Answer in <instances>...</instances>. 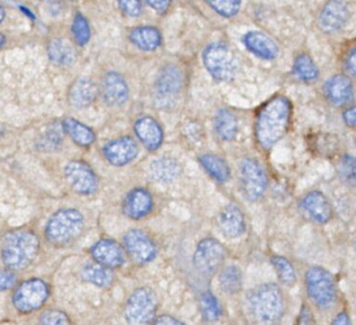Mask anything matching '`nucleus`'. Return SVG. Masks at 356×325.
<instances>
[{
	"mask_svg": "<svg viewBox=\"0 0 356 325\" xmlns=\"http://www.w3.org/2000/svg\"><path fill=\"white\" fill-rule=\"evenodd\" d=\"M291 103L283 95L273 97L258 112L255 135L258 145L264 150L274 147L289 130L291 118Z\"/></svg>",
	"mask_w": 356,
	"mask_h": 325,
	"instance_id": "nucleus-1",
	"label": "nucleus"
},
{
	"mask_svg": "<svg viewBox=\"0 0 356 325\" xmlns=\"http://www.w3.org/2000/svg\"><path fill=\"white\" fill-rule=\"evenodd\" d=\"M40 243L33 231L18 229L3 237L0 255L9 270L22 271L30 267L39 253Z\"/></svg>",
	"mask_w": 356,
	"mask_h": 325,
	"instance_id": "nucleus-2",
	"label": "nucleus"
},
{
	"mask_svg": "<svg viewBox=\"0 0 356 325\" xmlns=\"http://www.w3.org/2000/svg\"><path fill=\"white\" fill-rule=\"evenodd\" d=\"M248 310L258 325H275L285 312L284 295L275 283L258 285L247 298Z\"/></svg>",
	"mask_w": 356,
	"mask_h": 325,
	"instance_id": "nucleus-3",
	"label": "nucleus"
},
{
	"mask_svg": "<svg viewBox=\"0 0 356 325\" xmlns=\"http://www.w3.org/2000/svg\"><path fill=\"white\" fill-rule=\"evenodd\" d=\"M84 216L74 208L58 210L47 221L45 237L55 246H66L76 241L84 230Z\"/></svg>",
	"mask_w": 356,
	"mask_h": 325,
	"instance_id": "nucleus-4",
	"label": "nucleus"
},
{
	"mask_svg": "<svg viewBox=\"0 0 356 325\" xmlns=\"http://www.w3.org/2000/svg\"><path fill=\"white\" fill-rule=\"evenodd\" d=\"M203 64L212 78L220 82H229L237 72V61L228 45L213 42L203 51Z\"/></svg>",
	"mask_w": 356,
	"mask_h": 325,
	"instance_id": "nucleus-5",
	"label": "nucleus"
},
{
	"mask_svg": "<svg viewBox=\"0 0 356 325\" xmlns=\"http://www.w3.org/2000/svg\"><path fill=\"white\" fill-rule=\"evenodd\" d=\"M49 297V285L43 279L30 278L16 287L12 302L17 312L31 314L40 310Z\"/></svg>",
	"mask_w": 356,
	"mask_h": 325,
	"instance_id": "nucleus-6",
	"label": "nucleus"
},
{
	"mask_svg": "<svg viewBox=\"0 0 356 325\" xmlns=\"http://www.w3.org/2000/svg\"><path fill=\"white\" fill-rule=\"evenodd\" d=\"M239 182L245 199L257 201L264 197L268 189V175L258 160L247 158L239 168Z\"/></svg>",
	"mask_w": 356,
	"mask_h": 325,
	"instance_id": "nucleus-7",
	"label": "nucleus"
},
{
	"mask_svg": "<svg viewBox=\"0 0 356 325\" xmlns=\"http://www.w3.org/2000/svg\"><path fill=\"white\" fill-rule=\"evenodd\" d=\"M157 310V299L149 287H139L133 292L126 306L129 325H149Z\"/></svg>",
	"mask_w": 356,
	"mask_h": 325,
	"instance_id": "nucleus-8",
	"label": "nucleus"
},
{
	"mask_svg": "<svg viewBox=\"0 0 356 325\" xmlns=\"http://www.w3.org/2000/svg\"><path fill=\"white\" fill-rule=\"evenodd\" d=\"M305 281L308 295L318 308H329L334 302L337 289L334 279L328 271L321 267L310 268L306 273Z\"/></svg>",
	"mask_w": 356,
	"mask_h": 325,
	"instance_id": "nucleus-9",
	"label": "nucleus"
},
{
	"mask_svg": "<svg viewBox=\"0 0 356 325\" xmlns=\"http://www.w3.org/2000/svg\"><path fill=\"white\" fill-rule=\"evenodd\" d=\"M184 83V77L176 65H168L160 70L154 87V95L157 105L170 108L180 95Z\"/></svg>",
	"mask_w": 356,
	"mask_h": 325,
	"instance_id": "nucleus-10",
	"label": "nucleus"
},
{
	"mask_svg": "<svg viewBox=\"0 0 356 325\" xmlns=\"http://www.w3.org/2000/svg\"><path fill=\"white\" fill-rule=\"evenodd\" d=\"M226 256L224 246L218 239L207 237L202 239L193 255V264L202 274L213 275L222 267Z\"/></svg>",
	"mask_w": 356,
	"mask_h": 325,
	"instance_id": "nucleus-11",
	"label": "nucleus"
},
{
	"mask_svg": "<svg viewBox=\"0 0 356 325\" xmlns=\"http://www.w3.org/2000/svg\"><path fill=\"white\" fill-rule=\"evenodd\" d=\"M64 176L72 191L83 196H91L99 189V179L92 168L81 160H72L64 168Z\"/></svg>",
	"mask_w": 356,
	"mask_h": 325,
	"instance_id": "nucleus-12",
	"label": "nucleus"
},
{
	"mask_svg": "<svg viewBox=\"0 0 356 325\" xmlns=\"http://www.w3.org/2000/svg\"><path fill=\"white\" fill-rule=\"evenodd\" d=\"M124 245L127 253L135 264H149L157 254L153 239L139 229H132L124 235Z\"/></svg>",
	"mask_w": 356,
	"mask_h": 325,
	"instance_id": "nucleus-13",
	"label": "nucleus"
},
{
	"mask_svg": "<svg viewBox=\"0 0 356 325\" xmlns=\"http://www.w3.org/2000/svg\"><path fill=\"white\" fill-rule=\"evenodd\" d=\"M103 154L112 166H124L138 156V145L132 137H120L108 143L104 147Z\"/></svg>",
	"mask_w": 356,
	"mask_h": 325,
	"instance_id": "nucleus-14",
	"label": "nucleus"
},
{
	"mask_svg": "<svg viewBox=\"0 0 356 325\" xmlns=\"http://www.w3.org/2000/svg\"><path fill=\"white\" fill-rule=\"evenodd\" d=\"M101 93L107 105L118 107L128 101L129 86L122 74L109 72L102 80Z\"/></svg>",
	"mask_w": 356,
	"mask_h": 325,
	"instance_id": "nucleus-15",
	"label": "nucleus"
},
{
	"mask_svg": "<svg viewBox=\"0 0 356 325\" xmlns=\"http://www.w3.org/2000/svg\"><path fill=\"white\" fill-rule=\"evenodd\" d=\"M91 255L95 262L106 268H120L124 262V249L114 239H103L91 248Z\"/></svg>",
	"mask_w": 356,
	"mask_h": 325,
	"instance_id": "nucleus-16",
	"label": "nucleus"
},
{
	"mask_svg": "<svg viewBox=\"0 0 356 325\" xmlns=\"http://www.w3.org/2000/svg\"><path fill=\"white\" fill-rule=\"evenodd\" d=\"M218 226L228 239L241 237L245 231V221L241 208L233 203L222 207L218 216Z\"/></svg>",
	"mask_w": 356,
	"mask_h": 325,
	"instance_id": "nucleus-17",
	"label": "nucleus"
},
{
	"mask_svg": "<svg viewBox=\"0 0 356 325\" xmlns=\"http://www.w3.org/2000/svg\"><path fill=\"white\" fill-rule=\"evenodd\" d=\"M154 201L151 193L143 187L133 189L122 204L124 214L132 220L145 218L153 209Z\"/></svg>",
	"mask_w": 356,
	"mask_h": 325,
	"instance_id": "nucleus-18",
	"label": "nucleus"
},
{
	"mask_svg": "<svg viewBox=\"0 0 356 325\" xmlns=\"http://www.w3.org/2000/svg\"><path fill=\"white\" fill-rule=\"evenodd\" d=\"M134 131L139 141L149 151H157L163 143V130L159 122L151 116H143L136 120Z\"/></svg>",
	"mask_w": 356,
	"mask_h": 325,
	"instance_id": "nucleus-19",
	"label": "nucleus"
},
{
	"mask_svg": "<svg viewBox=\"0 0 356 325\" xmlns=\"http://www.w3.org/2000/svg\"><path fill=\"white\" fill-rule=\"evenodd\" d=\"M243 45L256 57L264 60L276 59L279 54L277 43L270 37L257 31L247 33L243 38Z\"/></svg>",
	"mask_w": 356,
	"mask_h": 325,
	"instance_id": "nucleus-20",
	"label": "nucleus"
},
{
	"mask_svg": "<svg viewBox=\"0 0 356 325\" xmlns=\"http://www.w3.org/2000/svg\"><path fill=\"white\" fill-rule=\"evenodd\" d=\"M349 10L341 1H331L323 9L318 24L323 31L334 33L341 30L349 19Z\"/></svg>",
	"mask_w": 356,
	"mask_h": 325,
	"instance_id": "nucleus-21",
	"label": "nucleus"
},
{
	"mask_svg": "<svg viewBox=\"0 0 356 325\" xmlns=\"http://www.w3.org/2000/svg\"><path fill=\"white\" fill-rule=\"evenodd\" d=\"M324 87L329 101L337 107L347 105L353 99L354 91L351 81L343 74H337L329 79Z\"/></svg>",
	"mask_w": 356,
	"mask_h": 325,
	"instance_id": "nucleus-22",
	"label": "nucleus"
},
{
	"mask_svg": "<svg viewBox=\"0 0 356 325\" xmlns=\"http://www.w3.org/2000/svg\"><path fill=\"white\" fill-rule=\"evenodd\" d=\"M304 210L314 219L316 222H328L332 216V207L327 198L320 191L308 193L302 202Z\"/></svg>",
	"mask_w": 356,
	"mask_h": 325,
	"instance_id": "nucleus-23",
	"label": "nucleus"
},
{
	"mask_svg": "<svg viewBox=\"0 0 356 325\" xmlns=\"http://www.w3.org/2000/svg\"><path fill=\"white\" fill-rule=\"evenodd\" d=\"M152 178L161 184L174 182L181 174V166L174 158L159 157L149 166Z\"/></svg>",
	"mask_w": 356,
	"mask_h": 325,
	"instance_id": "nucleus-24",
	"label": "nucleus"
},
{
	"mask_svg": "<svg viewBox=\"0 0 356 325\" xmlns=\"http://www.w3.org/2000/svg\"><path fill=\"white\" fill-rule=\"evenodd\" d=\"M97 85L88 78H80L72 84L70 91V101L76 108L90 106L97 99Z\"/></svg>",
	"mask_w": 356,
	"mask_h": 325,
	"instance_id": "nucleus-25",
	"label": "nucleus"
},
{
	"mask_svg": "<svg viewBox=\"0 0 356 325\" xmlns=\"http://www.w3.org/2000/svg\"><path fill=\"white\" fill-rule=\"evenodd\" d=\"M131 42L143 51H154L161 45V33L154 26H139L131 31Z\"/></svg>",
	"mask_w": 356,
	"mask_h": 325,
	"instance_id": "nucleus-26",
	"label": "nucleus"
},
{
	"mask_svg": "<svg viewBox=\"0 0 356 325\" xmlns=\"http://www.w3.org/2000/svg\"><path fill=\"white\" fill-rule=\"evenodd\" d=\"M214 130L222 141H234L239 130L236 116L229 110H220L214 118Z\"/></svg>",
	"mask_w": 356,
	"mask_h": 325,
	"instance_id": "nucleus-27",
	"label": "nucleus"
},
{
	"mask_svg": "<svg viewBox=\"0 0 356 325\" xmlns=\"http://www.w3.org/2000/svg\"><path fill=\"white\" fill-rule=\"evenodd\" d=\"M62 127L72 141L80 147H90L97 138L95 133L89 127L79 122L76 118H65Z\"/></svg>",
	"mask_w": 356,
	"mask_h": 325,
	"instance_id": "nucleus-28",
	"label": "nucleus"
},
{
	"mask_svg": "<svg viewBox=\"0 0 356 325\" xmlns=\"http://www.w3.org/2000/svg\"><path fill=\"white\" fill-rule=\"evenodd\" d=\"M76 49L70 41L63 38L54 39L49 45V58L54 64L70 66L76 61Z\"/></svg>",
	"mask_w": 356,
	"mask_h": 325,
	"instance_id": "nucleus-29",
	"label": "nucleus"
},
{
	"mask_svg": "<svg viewBox=\"0 0 356 325\" xmlns=\"http://www.w3.org/2000/svg\"><path fill=\"white\" fill-rule=\"evenodd\" d=\"M200 164H202L206 172L220 183H226L230 180V166L224 158L216 154H203L200 157Z\"/></svg>",
	"mask_w": 356,
	"mask_h": 325,
	"instance_id": "nucleus-30",
	"label": "nucleus"
},
{
	"mask_svg": "<svg viewBox=\"0 0 356 325\" xmlns=\"http://www.w3.org/2000/svg\"><path fill=\"white\" fill-rule=\"evenodd\" d=\"M82 276L85 280L99 287H109L113 281V273L111 270L97 262L85 264L82 270Z\"/></svg>",
	"mask_w": 356,
	"mask_h": 325,
	"instance_id": "nucleus-31",
	"label": "nucleus"
},
{
	"mask_svg": "<svg viewBox=\"0 0 356 325\" xmlns=\"http://www.w3.org/2000/svg\"><path fill=\"white\" fill-rule=\"evenodd\" d=\"M220 285L225 293H238L243 287V274L241 269L234 264L225 267L220 274Z\"/></svg>",
	"mask_w": 356,
	"mask_h": 325,
	"instance_id": "nucleus-32",
	"label": "nucleus"
},
{
	"mask_svg": "<svg viewBox=\"0 0 356 325\" xmlns=\"http://www.w3.org/2000/svg\"><path fill=\"white\" fill-rule=\"evenodd\" d=\"M293 74L296 78L303 82H314L318 79V70L312 58L307 55L298 56L293 66Z\"/></svg>",
	"mask_w": 356,
	"mask_h": 325,
	"instance_id": "nucleus-33",
	"label": "nucleus"
},
{
	"mask_svg": "<svg viewBox=\"0 0 356 325\" xmlns=\"http://www.w3.org/2000/svg\"><path fill=\"white\" fill-rule=\"evenodd\" d=\"M270 262H272L281 283L286 285H291L296 283L297 275H296L295 268L286 258L282 257V256H273Z\"/></svg>",
	"mask_w": 356,
	"mask_h": 325,
	"instance_id": "nucleus-34",
	"label": "nucleus"
},
{
	"mask_svg": "<svg viewBox=\"0 0 356 325\" xmlns=\"http://www.w3.org/2000/svg\"><path fill=\"white\" fill-rule=\"evenodd\" d=\"M72 36L79 47H85L88 45L91 38L90 26L88 20L81 13H78L74 17L72 26Z\"/></svg>",
	"mask_w": 356,
	"mask_h": 325,
	"instance_id": "nucleus-35",
	"label": "nucleus"
},
{
	"mask_svg": "<svg viewBox=\"0 0 356 325\" xmlns=\"http://www.w3.org/2000/svg\"><path fill=\"white\" fill-rule=\"evenodd\" d=\"M200 306H201L203 318L205 320L209 321V322L218 320L220 318V314H222V310H220V306L218 303V299L210 292H206V293L201 296Z\"/></svg>",
	"mask_w": 356,
	"mask_h": 325,
	"instance_id": "nucleus-36",
	"label": "nucleus"
},
{
	"mask_svg": "<svg viewBox=\"0 0 356 325\" xmlns=\"http://www.w3.org/2000/svg\"><path fill=\"white\" fill-rule=\"evenodd\" d=\"M339 177L343 182L349 185H356V157L345 155L337 164Z\"/></svg>",
	"mask_w": 356,
	"mask_h": 325,
	"instance_id": "nucleus-37",
	"label": "nucleus"
},
{
	"mask_svg": "<svg viewBox=\"0 0 356 325\" xmlns=\"http://www.w3.org/2000/svg\"><path fill=\"white\" fill-rule=\"evenodd\" d=\"M207 3L218 15L230 18L238 13L241 3L236 0H212Z\"/></svg>",
	"mask_w": 356,
	"mask_h": 325,
	"instance_id": "nucleus-38",
	"label": "nucleus"
},
{
	"mask_svg": "<svg viewBox=\"0 0 356 325\" xmlns=\"http://www.w3.org/2000/svg\"><path fill=\"white\" fill-rule=\"evenodd\" d=\"M38 325H72V322L62 310H47L39 317Z\"/></svg>",
	"mask_w": 356,
	"mask_h": 325,
	"instance_id": "nucleus-39",
	"label": "nucleus"
},
{
	"mask_svg": "<svg viewBox=\"0 0 356 325\" xmlns=\"http://www.w3.org/2000/svg\"><path fill=\"white\" fill-rule=\"evenodd\" d=\"M17 283V275L14 271L0 270V292L9 291Z\"/></svg>",
	"mask_w": 356,
	"mask_h": 325,
	"instance_id": "nucleus-40",
	"label": "nucleus"
},
{
	"mask_svg": "<svg viewBox=\"0 0 356 325\" xmlns=\"http://www.w3.org/2000/svg\"><path fill=\"white\" fill-rule=\"evenodd\" d=\"M120 9L130 17H137L141 14V3L136 0H122L118 3Z\"/></svg>",
	"mask_w": 356,
	"mask_h": 325,
	"instance_id": "nucleus-41",
	"label": "nucleus"
},
{
	"mask_svg": "<svg viewBox=\"0 0 356 325\" xmlns=\"http://www.w3.org/2000/svg\"><path fill=\"white\" fill-rule=\"evenodd\" d=\"M297 325H316L314 315H312V312L308 306H304L302 308Z\"/></svg>",
	"mask_w": 356,
	"mask_h": 325,
	"instance_id": "nucleus-42",
	"label": "nucleus"
},
{
	"mask_svg": "<svg viewBox=\"0 0 356 325\" xmlns=\"http://www.w3.org/2000/svg\"><path fill=\"white\" fill-rule=\"evenodd\" d=\"M44 141L47 147L53 148L59 145L60 143H61V134H60V131H49V132L45 134Z\"/></svg>",
	"mask_w": 356,
	"mask_h": 325,
	"instance_id": "nucleus-43",
	"label": "nucleus"
},
{
	"mask_svg": "<svg viewBox=\"0 0 356 325\" xmlns=\"http://www.w3.org/2000/svg\"><path fill=\"white\" fill-rule=\"evenodd\" d=\"M147 3L152 9L155 10L160 14L165 13L170 6V1H168V0H163V1L162 0H155V1H147Z\"/></svg>",
	"mask_w": 356,
	"mask_h": 325,
	"instance_id": "nucleus-44",
	"label": "nucleus"
},
{
	"mask_svg": "<svg viewBox=\"0 0 356 325\" xmlns=\"http://www.w3.org/2000/svg\"><path fill=\"white\" fill-rule=\"evenodd\" d=\"M154 325H184L178 319L174 318V317L168 316V315H163V316L158 317L156 319Z\"/></svg>",
	"mask_w": 356,
	"mask_h": 325,
	"instance_id": "nucleus-45",
	"label": "nucleus"
},
{
	"mask_svg": "<svg viewBox=\"0 0 356 325\" xmlns=\"http://www.w3.org/2000/svg\"><path fill=\"white\" fill-rule=\"evenodd\" d=\"M343 120L347 126L356 128V106L350 108L343 113Z\"/></svg>",
	"mask_w": 356,
	"mask_h": 325,
	"instance_id": "nucleus-46",
	"label": "nucleus"
},
{
	"mask_svg": "<svg viewBox=\"0 0 356 325\" xmlns=\"http://www.w3.org/2000/svg\"><path fill=\"white\" fill-rule=\"evenodd\" d=\"M346 66L352 74L356 77V47L350 51L346 59Z\"/></svg>",
	"mask_w": 356,
	"mask_h": 325,
	"instance_id": "nucleus-47",
	"label": "nucleus"
},
{
	"mask_svg": "<svg viewBox=\"0 0 356 325\" xmlns=\"http://www.w3.org/2000/svg\"><path fill=\"white\" fill-rule=\"evenodd\" d=\"M332 325H351V321L347 312H339L333 320Z\"/></svg>",
	"mask_w": 356,
	"mask_h": 325,
	"instance_id": "nucleus-48",
	"label": "nucleus"
},
{
	"mask_svg": "<svg viewBox=\"0 0 356 325\" xmlns=\"http://www.w3.org/2000/svg\"><path fill=\"white\" fill-rule=\"evenodd\" d=\"M20 10H22V13L26 14L28 17H30L31 19L35 20V15L33 14V12H31L28 8L20 7Z\"/></svg>",
	"mask_w": 356,
	"mask_h": 325,
	"instance_id": "nucleus-49",
	"label": "nucleus"
},
{
	"mask_svg": "<svg viewBox=\"0 0 356 325\" xmlns=\"http://www.w3.org/2000/svg\"><path fill=\"white\" fill-rule=\"evenodd\" d=\"M6 17V12L5 10H3V8L0 6V24L3 22V19H5Z\"/></svg>",
	"mask_w": 356,
	"mask_h": 325,
	"instance_id": "nucleus-50",
	"label": "nucleus"
},
{
	"mask_svg": "<svg viewBox=\"0 0 356 325\" xmlns=\"http://www.w3.org/2000/svg\"><path fill=\"white\" fill-rule=\"evenodd\" d=\"M6 42V37L3 36L1 33H0V47H3V45H5Z\"/></svg>",
	"mask_w": 356,
	"mask_h": 325,
	"instance_id": "nucleus-51",
	"label": "nucleus"
}]
</instances>
